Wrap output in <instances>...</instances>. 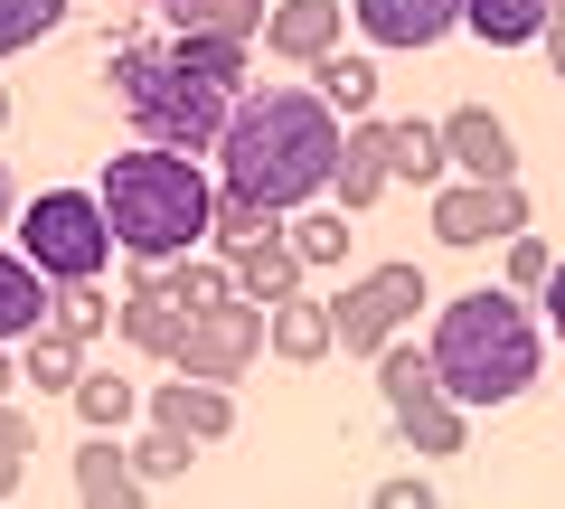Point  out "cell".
Listing matches in <instances>:
<instances>
[{
    "label": "cell",
    "mask_w": 565,
    "mask_h": 509,
    "mask_svg": "<svg viewBox=\"0 0 565 509\" xmlns=\"http://www.w3.org/2000/svg\"><path fill=\"white\" fill-rule=\"evenodd\" d=\"M264 349H274L282 368H321L330 349H340V330H330V303H302V293H282V303L264 311Z\"/></svg>",
    "instance_id": "5bb4252c"
},
{
    "label": "cell",
    "mask_w": 565,
    "mask_h": 509,
    "mask_svg": "<svg viewBox=\"0 0 565 509\" xmlns=\"http://www.w3.org/2000/svg\"><path fill=\"white\" fill-rule=\"evenodd\" d=\"M114 293H104V284H57V303H47V330H66V340H85V349H95L104 340V330H114Z\"/></svg>",
    "instance_id": "83f0119b"
},
{
    "label": "cell",
    "mask_w": 565,
    "mask_h": 509,
    "mask_svg": "<svg viewBox=\"0 0 565 509\" xmlns=\"http://www.w3.org/2000/svg\"><path fill=\"white\" fill-rule=\"evenodd\" d=\"M311 85H321V104L340 123L377 114V66H367V57H340V47H330V57H311Z\"/></svg>",
    "instance_id": "7402d4cb"
},
{
    "label": "cell",
    "mask_w": 565,
    "mask_h": 509,
    "mask_svg": "<svg viewBox=\"0 0 565 509\" xmlns=\"http://www.w3.org/2000/svg\"><path fill=\"white\" fill-rule=\"evenodd\" d=\"M20 471H29V453H10V444H0V500L20 490Z\"/></svg>",
    "instance_id": "74e56055"
},
{
    "label": "cell",
    "mask_w": 565,
    "mask_h": 509,
    "mask_svg": "<svg viewBox=\"0 0 565 509\" xmlns=\"http://www.w3.org/2000/svg\"><path fill=\"white\" fill-rule=\"evenodd\" d=\"M462 425H471V406H452V396H424V406H405V415H396L405 453H424V463L462 453Z\"/></svg>",
    "instance_id": "cb8c5ba5"
},
{
    "label": "cell",
    "mask_w": 565,
    "mask_h": 509,
    "mask_svg": "<svg viewBox=\"0 0 565 509\" xmlns=\"http://www.w3.org/2000/svg\"><path fill=\"white\" fill-rule=\"evenodd\" d=\"M199 463V444H189V434H170V425H151L132 444V471H141V490H161V481H180V471Z\"/></svg>",
    "instance_id": "4dcf8cb0"
},
{
    "label": "cell",
    "mask_w": 565,
    "mask_h": 509,
    "mask_svg": "<svg viewBox=\"0 0 565 509\" xmlns=\"http://www.w3.org/2000/svg\"><path fill=\"white\" fill-rule=\"evenodd\" d=\"M377 500H386V509H424V500H434V481H424V471H386Z\"/></svg>",
    "instance_id": "e575fe53"
},
{
    "label": "cell",
    "mask_w": 565,
    "mask_h": 509,
    "mask_svg": "<svg viewBox=\"0 0 565 509\" xmlns=\"http://www.w3.org/2000/svg\"><path fill=\"white\" fill-rule=\"evenodd\" d=\"M377 388H386V415L424 406V396H444V378H434V349H405V340H386V349H377Z\"/></svg>",
    "instance_id": "603a6c76"
},
{
    "label": "cell",
    "mask_w": 565,
    "mask_h": 509,
    "mask_svg": "<svg viewBox=\"0 0 565 509\" xmlns=\"http://www.w3.org/2000/svg\"><path fill=\"white\" fill-rule=\"evenodd\" d=\"M47 303H57V284H47L29 255H0V340H29V330H47Z\"/></svg>",
    "instance_id": "ac0fdd59"
},
{
    "label": "cell",
    "mask_w": 565,
    "mask_h": 509,
    "mask_svg": "<svg viewBox=\"0 0 565 509\" xmlns=\"http://www.w3.org/2000/svg\"><path fill=\"white\" fill-rule=\"evenodd\" d=\"M255 359H264V303H245V293L189 311L180 349H170V368H180V378H217V388H226V378H245Z\"/></svg>",
    "instance_id": "52a82bcc"
},
{
    "label": "cell",
    "mask_w": 565,
    "mask_h": 509,
    "mask_svg": "<svg viewBox=\"0 0 565 509\" xmlns=\"http://www.w3.org/2000/svg\"><path fill=\"white\" fill-rule=\"evenodd\" d=\"M367 47H444L462 29V0H349Z\"/></svg>",
    "instance_id": "9c48e42d"
},
{
    "label": "cell",
    "mask_w": 565,
    "mask_h": 509,
    "mask_svg": "<svg viewBox=\"0 0 565 509\" xmlns=\"http://www.w3.org/2000/svg\"><path fill=\"white\" fill-rule=\"evenodd\" d=\"M444 151L462 180H519V142H509V123L490 104H452L444 114Z\"/></svg>",
    "instance_id": "7c38bea8"
},
{
    "label": "cell",
    "mask_w": 565,
    "mask_h": 509,
    "mask_svg": "<svg viewBox=\"0 0 565 509\" xmlns=\"http://www.w3.org/2000/svg\"><path fill=\"white\" fill-rule=\"evenodd\" d=\"M434 378H444V396L452 406H519L527 388H537V359H546V340H537V321H527V303H519V284H500V293H452L444 311H434Z\"/></svg>",
    "instance_id": "7a4b0ae2"
},
{
    "label": "cell",
    "mask_w": 565,
    "mask_h": 509,
    "mask_svg": "<svg viewBox=\"0 0 565 509\" xmlns=\"http://www.w3.org/2000/svg\"><path fill=\"white\" fill-rule=\"evenodd\" d=\"M462 29L481 47H527L546 39V0H462Z\"/></svg>",
    "instance_id": "44dd1931"
},
{
    "label": "cell",
    "mask_w": 565,
    "mask_h": 509,
    "mask_svg": "<svg viewBox=\"0 0 565 509\" xmlns=\"http://www.w3.org/2000/svg\"><path fill=\"white\" fill-rule=\"evenodd\" d=\"M546 265H556V245L519 226V236H509V284H519V293H537V284H546Z\"/></svg>",
    "instance_id": "836d02e7"
},
{
    "label": "cell",
    "mask_w": 565,
    "mask_h": 509,
    "mask_svg": "<svg viewBox=\"0 0 565 509\" xmlns=\"http://www.w3.org/2000/svg\"><path fill=\"white\" fill-rule=\"evenodd\" d=\"M47 29H66V0H0V57L39 47Z\"/></svg>",
    "instance_id": "1f68e13d"
},
{
    "label": "cell",
    "mask_w": 565,
    "mask_h": 509,
    "mask_svg": "<svg viewBox=\"0 0 565 509\" xmlns=\"http://www.w3.org/2000/svg\"><path fill=\"white\" fill-rule=\"evenodd\" d=\"M415 303H434V293H424V274H415V265H377V274H359V284L330 303V330H340L349 359H377V349L415 321Z\"/></svg>",
    "instance_id": "8992f818"
},
{
    "label": "cell",
    "mask_w": 565,
    "mask_h": 509,
    "mask_svg": "<svg viewBox=\"0 0 565 509\" xmlns=\"http://www.w3.org/2000/svg\"><path fill=\"white\" fill-rule=\"evenodd\" d=\"M114 321H122V340H132L141 359H170V349H180V330H189V303L161 284V265H141V255H132V293H122Z\"/></svg>",
    "instance_id": "30bf717a"
},
{
    "label": "cell",
    "mask_w": 565,
    "mask_h": 509,
    "mask_svg": "<svg viewBox=\"0 0 565 509\" xmlns=\"http://www.w3.org/2000/svg\"><path fill=\"white\" fill-rule=\"evenodd\" d=\"M161 284L180 293L189 311H207V303H226V293H236V265H226L217 245H207V255H199V245H189V255H170V265H161Z\"/></svg>",
    "instance_id": "484cf974"
},
{
    "label": "cell",
    "mask_w": 565,
    "mask_h": 509,
    "mask_svg": "<svg viewBox=\"0 0 565 509\" xmlns=\"http://www.w3.org/2000/svg\"><path fill=\"white\" fill-rule=\"evenodd\" d=\"M0 226H10V170H0Z\"/></svg>",
    "instance_id": "ab89813d"
},
{
    "label": "cell",
    "mask_w": 565,
    "mask_h": 509,
    "mask_svg": "<svg viewBox=\"0 0 565 509\" xmlns=\"http://www.w3.org/2000/svg\"><path fill=\"white\" fill-rule=\"evenodd\" d=\"M170 29H207V39H264V0H161Z\"/></svg>",
    "instance_id": "4316f807"
},
{
    "label": "cell",
    "mask_w": 565,
    "mask_h": 509,
    "mask_svg": "<svg viewBox=\"0 0 565 509\" xmlns=\"http://www.w3.org/2000/svg\"><path fill=\"white\" fill-rule=\"evenodd\" d=\"M226 265H236V293H245V303H264V311H274L282 303V293H302V255H292V236H282V226H274V236H255V245H245V255H226Z\"/></svg>",
    "instance_id": "2e32d148"
},
{
    "label": "cell",
    "mask_w": 565,
    "mask_h": 509,
    "mask_svg": "<svg viewBox=\"0 0 565 509\" xmlns=\"http://www.w3.org/2000/svg\"><path fill=\"white\" fill-rule=\"evenodd\" d=\"M0 123H10V85H0Z\"/></svg>",
    "instance_id": "b9f144b4"
},
{
    "label": "cell",
    "mask_w": 565,
    "mask_h": 509,
    "mask_svg": "<svg viewBox=\"0 0 565 509\" xmlns=\"http://www.w3.org/2000/svg\"><path fill=\"white\" fill-rule=\"evenodd\" d=\"M264 47L292 57V66L330 57V47H340V0H274V10H264Z\"/></svg>",
    "instance_id": "9a60e30c"
},
{
    "label": "cell",
    "mask_w": 565,
    "mask_h": 509,
    "mask_svg": "<svg viewBox=\"0 0 565 509\" xmlns=\"http://www.w3.org/2000/svg\"><path fill=\"white\" fill-rule=\"evenodd\" d=\"M76 415H85V425H104V434H122V425L141 415V388H132V378H104V368H85V378H76Z\"/></svg>",
    "instance_id": "f546056e"
},
{
    "label": "cell",
    "mask_w": 565,
    "mask_h": 509,
    "mask_svg": "<svg viewBox=\"0 0 565 509\" xmlns=\"http://www.w3.org/2000/svg\"><path fill=\"white\" fill-rule=\"evenodd\" d=\"M537 303H546V330H556V340H565V255H556V265H546V284H537Z\"/></svg>",
    "instance_id": "d590c367"
},
{
    "label": "cell",
    "mask_w": 565,
    "mask_h": 509,
    "mask_svg": "<svg viewBox=\"0 0 565 509\" xmlns=\"http://www.w3.org/2000/svg\"><path fill=\"white\" fill-rule=\"evenodd\" d=\"M0 444H10V453H39V425H29L10 396H0Z\"/></svg>",
    "instance_id": "8d00e7d4"
},
{
    "label": "cell",
    "mask_w": 565,
    "mask_h": 509,
    "mask_svg": "<svg viewBox=\"0 0 565 509\" xmlns=\"http://www.w3.org/2000/svg\"><path fill=\"white\" fill-rule=\"evenodd\" d=\"M519 226H527L519 180H444L434 189V236H444L452 255H471V245H490V236H519Z\"/></svg>",
    "instance_id": "ba28073f"
},
{
    "label": "cell",
    "mask_w": 565,
    "mask_h": 509,
    "mask_svg": "<svg viewBox=\"0 0 565 509\" xmlns=\"http://www.w3.org/2000/svg\"><path fill=\"white\" fill-rule=\"evenodd\" d=\"M20 255L47 284H95L114 265V218H104L95 189H39L20 208Z\"/></svg>",
    "instance_id": "5b68a950"
},
{
    "label": "cell",
    "mask_w": 565,
    "mask_h": 509,
    "mask_svg": "<svg viewBox=\"0 0 565 509\" xmlns=\"http://www.w3.org/2000/svg\"><path fill=\"white\" fill-rule=\"evenodd\" d=\"M330 189H340L349 218H367V208L396 189V170H386V123H377V114H359V123L340 132V170H330Z\"/></svg>",
    "instance_id": "4fadbf2b"
},
{
    "label": "cell",
    "mask_w": 565,
    "mask_h": 509,
    "mask_svg": "<svg viewBox=\"0 0 565 509\" xmlns=\"http://www.w3.org/2000/svg\"><path fill=\"white\" fill-rule=\"evenodd\" d=\"M386 170L396 180H415V189H444V170H452V151H444V123H386Z\"/></svg>",
    "instance_id": "d6986e66"
},
{
    "label": "cell",
    "mask_w": 565,
    "mask_h": 509,
    "mask_svg": "<svg viewBox=\"0 0 565 509\" xmlns=\"http://www.w3.org/2000/svg\"><path fill=\"white\" fill-rule=\"evenodd\" d=\"M141 406H151V425L189 434V444H226V434H236V396H226L217 378H161Z\"/></svg>",
    "instance_id": "8fae6325"
},
{
    "label": "cell",
    "mask_w": 565,
    "mask_h": 509,
    "mask_svg": "<svg viewBox=\"0 0 565 509\" xmlns=\"http://www.w3.org/2000/svg\"><path fill=\"white\" fill-rule=\"evenodd\" d=\"M170 47H180V57L199 66V76H217V85H245V47H255V39H207V29H180Z\"/></svg>",
    "instance_id": "d6a6232c"
},
{
    "label": "cell",
    "mask_w": 565,
    "mask_h": 509,
    "mask_svg": "<svg viewBox=\"0 0 565 509\" xmlns=\"http://www.w3.org/2000/svg\"><path fill=\"white\" fill-rule=\"evenodd\" d=\"M282 236H292V255H302V265H340L359 226H349V208H311V199H302L292 218H282Z\"/></svg>",
    "instance_id": "d4e9b609"
},
{
    "label": "cell",
    "mask_w": 565,
    "mask_h": 509,
    "mask_svg": "<svg viewBox=\"0 0 565 509\" xmlns=\"http://www.w3.org/2000/svg\"><path fill=\"white\" fill-rule=\"evenodd\" d=\"M546 66L565 76V20H546Z\"/></svg>",
    "instance_id": "f35d334b"
},
{
    "label": "cell",
    "mask_w": 565,
    "mask_h": 509,
    "mask_svg": "<svg viewBox=\"0 0 565 509\" xmlns=\"http://www.w3.org/2000/svg\"><path fill=\"white\" fill-rule=\"evenodd\" d=\"M114 95L132 114L141 142H170V151H217L226 114H236V85L199 76L180 47H114Z\"/></svg>",
    "instance_id": "277c9868"
},
{
    "label": "cell",
    "mask_w": 565,
    "mask_h": 509,
    "mask_svg": "<svg viewBox=\"0 0 565 509\" xmlns=\"http://www.w3.org/2000/svg\"><path fill=\"white\" fill-rule=\"evenodd\" d=\"M141 490V471H132V444L122 434H104V425H85V444H76V500H132Z\"/></svg>",
    "instance_id": "e0dca14e"
},
{
    "label": "cell",
    "mask_w": 565,
    "mask_h": 509,
    "mask_svg": "<svg viewBox=\"0 0 565 509\" xmlns=\"http://www.w3.org/2000/svg\"><path fill=\"white\" fill-rule=\"evenodd\" d=\"M340 132L349 123L321 104V85H264V95H236L217 132V189H245L274 218H292L302 199H321L330 170H340Z\"/></svg>",
    "instance_id": "6da1fadb"
},
{
    "label": "cell",
    "mask_w": 565,
    "mask_h": 509,
    "mask_svg": "<svg viewBox=\"0 0 565 509\" xmlns=\"http://www.w3.org/2000/svg\"><path fill=\"white\" fill-rule=\"evenodd\" d=\"M546 20H565V0H546Z\"/></svg>",
    "instance_id": "60d3db41"
},
{
    "label": "cell",
    "mask_w": 565,
    "mask_h": 509,
    "mask_svg": "<svg viewBox=\"0 0 565 509\" xmlns=\"http://www.w3.org/2000/svg\"><path fill=\"white\" fill-rule=\"evenodd\" d=\"M20 378H29L39 396H76L85 340H66V330H29V340H20Z\"/></svg>",
    "instance_id": "ffe728a7"
},
{
    "label": "cell",
    "mask_w": 565,
    "mask_h": 509,
    "mask_svg": "<svg viewBox=\"0 0 565 509\" xmlns=\"http://www.w3.org/2000/svg\"><path fill=\"white\" fill-rule=\"evenodd\" d=\"M274 208H264V199H245V189H217V218H207V245H217V255H245V245H255V236H274Z\"/></svg>",
    "instance_id": "f1b7e54d"
},
{
    "label": "cell",
    "mask_w": 565,
    "mask_h": 509,
    "mask_svg": "<svg viewBox=\"0 0 565 509\" xmlns=\"http://www.w3.org/2000/svg\"><path fill=\"white\" fill-rule=\"evenodd\" d=\"M104 218H114V245L141 255V265H170L189 245H207V218H217V180H207L189 151L170 142H141V151H114L95 180Z\"/></svg>",
    "instance_id": "3957f363"
}]
</instances>
